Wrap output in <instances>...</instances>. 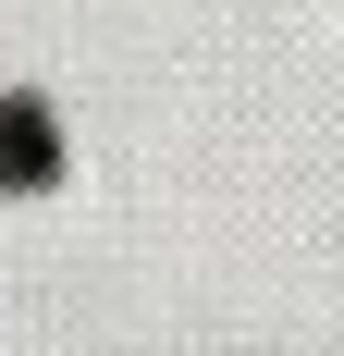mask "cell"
Instances as JSON below:
<instances>
[{
	"mask_svg": "<svg viewBox=\"0 0 344 356\" xmlns=\"http://www.w3.org/2000/svg\"><path fill=\"white\" fill-rule=\"evenodd\" d=\"M49 160H62V136H49V111L0 99V184H49Z\"/></svg>",
	"mask_w": 344,
	"mask_h": 356,
	"instance_id": "6da1fadb",
	"label": "cell"
}]
</instances>
